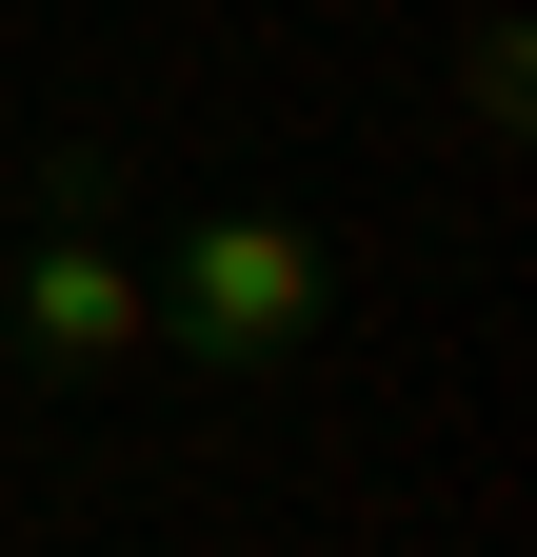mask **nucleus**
Listing matches in <instances>:
<instances>
[{
    "instance_id": "f257e3e1",
    "label": "nucleus",
    "mask_w": 537,
    "mask_h": 557,
    "mask_svg": "<svg viewBox=\"0 0 537 557\" xmlns=\"http://www.w3.org/2000/svg\"><path fill=\"white\" fill-rule=\"evenodd\" d=\"M299 338H319V239H299V220H179V239H160V359L279 379Z\"/></svg>"
},
{
    "instance_id": "f03ea898",
    "label": "nucleus",
    "mask_w": 537,
    "mask_h": 557,
    "mask_svg": "<svg viewBox=\"0 0 537 557\" xmlns=\"http://www.w3.org/2000/svg\"><path fill=\"white\" fill-rule=\"evenodd\" d=\"M0 319H21L40 379H120V359H160V259L120 239L100 199H60V220L0 259Z\"/></svg>"
}]
</instances>
